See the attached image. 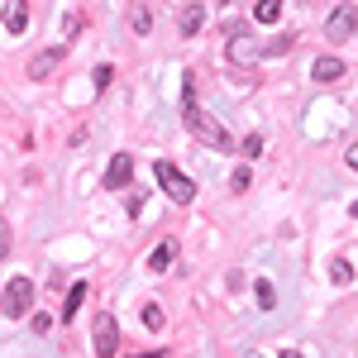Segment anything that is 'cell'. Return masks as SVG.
I'll list each match as a JSON object with an SVG mask.
<instances>
[{"label": "cell", "mask_w": 358, "mask_h": 358, "mask_svg": "<svg viewBox=\"0 0 358 358\" xmlns=\"http://www.w3.org/2000/svg\"><path fill=\"white\" fill-rule=\"evenodd\" d=\"M182 120H187V129H192V134L201 138L206 148H220V153H229V148H234V138H229V129H224V124H220V120H215L210 110H201L196 101H187V110H182Z\"/></svg>", "instance_id": "obj_1"}, {"label": "cell", "mask_w": 358, "mask_h": 358, "mask_svg": "<svg viewBox=\"0 0 358 358\" xmlns=\"http://www.w3.org/2000/svg\"><path fill=\"white\" fill-rule=\"evenodd\" d=\"M153 177L163 182V192L172 196L177 206H192V201H196V182H192V177H187V172H182L177 163H167V158H158V163H153Z\"/></svg>", "instance_id": "obj_2"}, {"label": "cell", "mask_w": 358, "mask_h": 358, "mask_svg": "<svg viewBox=\"0 0 358 358\" xmlns=\"http://www.w3.org/2000/svg\"><path fill=\"white\" fill-rule=\"evenodd\" d=\"M0 310L15 320V315H29L34 310V282L29 277H10L5 282V292H0Z\"/></svg>", "instance_id": "obj_3"}, {"label": "cell", "mask_w": 358, "mask_h": 358, "mask_svg": "<svg viewBox=\"0 0 358 358\" xmlns=\"http://www.w3.org/2000/svg\"><path fill=\"white\" fill-rule=\"evenodd\" d=\"M91 349H96V358H115V349H120V320H115L110 310L96 315V339H91Z\"/></svg>", "instance_id": "obj_4"}, {"label": "cell", "mask_w": 358, "mask_h": 358, "mask_svg": "<svg viewBox=\"0 0 358 358\" xmlns=\"http://www.w3.org/2000/svg\"><path fill=\"white\" fill-rule=\"evenodd\" d=\"M263 57V43L253 38V34H244V29H234L229 34V62L234 67H248V62H258Z\"/></svg>", "instance_id": "obj_5"}, {"label": "cell", "mask_w": 358, "mask_h": 358, "mask_svg": "<svg viewBox=\"0 0 358 358\" xmlns=\"http://www.w3.org/2000/svg\"><path fill=\"white\" fill-rule=\"evenodd\" d=\"M354 29H358V10H354V5H339V10L330 15V24H325V34H330L334 43H344Z\"/></svg>", "instance_id": "obj_6"}, {"label": "cell", "mask_w": 358, "mask_h": 358, "mask_svg": "<svg viewBox=\"0 0 358 358\" xmlns=\"http://www.w3.org/2000/svg\"><path fill=\"white\" fill-rule=\"evenodd\" d=\"M129 177H134V158H129V153H115L110 167H106V187H110V192H124Z\"/></svg>", "instance_id": "obj_7"}, {"label": "cell", "mask_w": 358, "mask_h": 358, "mask_svg": "<svg viewBox=\"0 0 358 358\" xmlns=\"http://www.w3.org/2000/svg\"><path fill=\"white\" fill-rule=\"evenodd\" d=\"M57 62H62V48H43V53H34V57H29V77H34V82L53 77Z\"/></svg>", "instance_id": "obj_8"}, {"label": "cell", "mask_w": 358, "mask_h": 358, "mask_svg": "<svg viewBox=\"0 0 358 358\" xmlns=\"http://www.w3.org/2000/svg\"><path fill=\"white\" fill-rule=\"evenodd\" d=\"M24 29H29V5H24V0H5V34L20 38Z\"/></svg>", "instance_id": "obj_9"}, {"label": "cell", "mask_w": 358, "mask_h": 358, "mask_svg": "<svg viewBox=\"0 0 358 358\" xmlns=\"http://www.w3.org/2000/svg\"><path fill=\"white\" fill-rule=\"evenodd\" d=\"M310 77H315L320 86H330V82H339V77H344V62H339V57H315Z\"/></svg>", "instance_id": "obj_10"}, {"label": "cell", "mask_w": 358, "mask_h": 358, "mask_svg": "<svg viewBox=\"0 0 358 358\" xmlns=\"http://www.w3.org/2000/svg\"><path fill=\"white\" fill-rule=\"evenodd\" d=\"M172 258H177V239H163V244L148 253V268H153V273H167V268H172Z\"/></svg>", "instance_id": "obj_11"}, {"label": "cell", "mask_w": 358, "mask_h": 358, "mask_svg": "<svg viewBox=\"0 0 358 358\" xmlns=\"http://www.w3.org/2000/svg\"><path fill=\"white\" fill-rule=\"evenodd\" d=\"M82 301H86V282H72V287H67V301H62V320H72V315L82 310Z\"/></svg>", "instance_id": "obj_12"}, {"label": "cell", "mask_w": 358, "mask_h": 358, "mask_svg": "<svg viewBox=\"0 0 358 358\" xmlns=\"http://www.w3.org/2000/svg\"><path fill=\"white\" fill-rule=\"evenodd\" d=\"M253 20H258V24H277V20H282V0H258V5H253Z\"/></svg>", "instance_id": "obj_13"}, {"label": "cell", "mask_w": 358, "mask_h": 358, "mask_svg": "<svg viewBox=\"0 0 358 358\" xmlns=\"http://www.w3.org/2000/svg\"><path fill=\"white\" fill-rule=\"evenodd\" d=\"M201 24H206V10H201V5H187V10H182V34L192 38V34H201Z\"/></svg>", "instance_id": "obj_14"}, {"label": "cell", "mask_w": 358, "mask_h": 358, "mask_svg": "<svg viewBox=\"0 0 358 358\" xmlns=\"http://www.w3.org/2000/svg\"><path fill=\"white\" fill-rule=\"evenodd\" d=\"M253 301L263 306V310H273V306H277V287H273V282H253Z\"/></svg>", "instance_id": "obj_15"}, {"label": "cell", "mask_w": 358, "mask_h": 358, "mask_svg": "<svg viewBox=\"0 0 358 358\" xmlns=\"http://www.w3.org/2000/svg\"><path fill=\"white\" fill-rule=\"evenodd\" d=\"M234 148H239L244 158H263V134H248V138H239Z\"/></svg>", "instance_id": "obj_16"}, {"label": "cell", "mask_w": 358, "mask_h": 358, "mask_svg": "<svg viewBox=\"0 0 358 358\" xmlns=\"http://www.w3.org/2000/svg\"><path fill=\"white\" fill-rule=\"evenodd\" d=\"M330 277H334V282H339V287H349V282H354V263H344V258H334Z\"/></svg>", "instance_id": "obj_17"}, {"label": "cell", "mask_w": 358, "mask_h": 358, "mask_svg": "<svg viewBox=\"0 0 358 358\" xmlns=\"http://www.w3.org/2000/svg\"><path fill=\"white\" fill-rule=\"evenodd\" d=\"M29 325H34V334H48V330H53V315H43V310H29Z\"/></svg>", "instance_id": "obj_18"}, {"label": "cell", "mask_w": 358, "mask_h": 358, "mask_svg": "<svg viewBox=\"0 0 358 358\" xmlns=\"http://www.w3.org/2000/svg\"><path fill=\"white\" fill-rule=\"evenodd\" d=\"M229 187H234V192H248V187H253V172H248V167H234Z\"/></svg>", "instance_id": "obj_19"}, {"label": "cell", "mask_w": 358, "mask_h": 358, "mask_svg": "<svg viewBox=\"0 0 358 358\" xmlns=\"http://www.w3.org/2000/svg\"><path fill=\"white\" fill-rule=\"evenodd\" d=\"M110 77H115V67H106V62H101V67L91 72V82H96V91H106V86H110Z\"/></svg>", "instance_id": "obj_20"}, {"label": "cell", "mask_w": 358, "mask_h": 358, "mask_svg": "<svg viewBox=\"0 0 358 358\" xmlns=\"http://www.w3.org/2000/svg\"><path fill=\"white\" fill-rule=\"evenodd\" d=\"M143 325H148V330H163V310H158V306H143Z\"/></svg>", "instance_id": "obj_21"}, {"label": "cell", "mask_w": 358, "mask_h": 358, "mask_svg": "<svg viewBox=\"0 0 358 358\" xmlns=\"http://www.w3.org/2000/svg\"><path fill=\"white\" fill-rule=\"evenodd\" d=\"M129 24H134V34H148V10H143V5H134V15H129Z\"/></svg>", "instance_id": "obj_22"}, {"label": "cell", "mask_w": 358, "mask_h": 358, "mask_svg": "<svg viewBox=\"0 0 358 358\" xmlns=\"http://www.w3.org/2000/svg\"><path fill=\"white\" fill-rule=\"evenodd\" d=\"M10 253V220H0V258Z\"/></svg>", "instance_id": "obj_23"}, {"label": "cell", "mask_w": 358, "mask_h": 358, "mask_svg": "<svg viewBox=\"0 0 358 358\" xmlns=\"http://www.w3.org/2000/svg\"><path fill=\"white\" fill-rule=\"evenodd\" d=\"M282 358H306V354L301 349H282Z\"/></svg>", "instance_id": "obj_24"}, {"label": "cell", "mask_w": 358, "mask_h": 358, "mask_svg": "<svg viewBox=\"0 0 358 358\" xmlns=\"http://www.w3.org/2000/svg\"><path fill=\"white\" fill-rule=\"evenodd\" d=\"M349 167H354V172H358V148H349Z\"/></svg>", "instance_id": "obj_25"}, {"label": "cell", "mask_w": 358, "mask_h": 358, "mask_svg": "<svg viewBox=\"0 0 358 358\" xmlns=\"http://www.w3.org/2000/svg\"><path fill=\"white\" fill-rule=\"evenodd\" d=\"M354 215H358V201H354Z\"/></svg>", "instance_id": "obj_26"}]
</instances>
